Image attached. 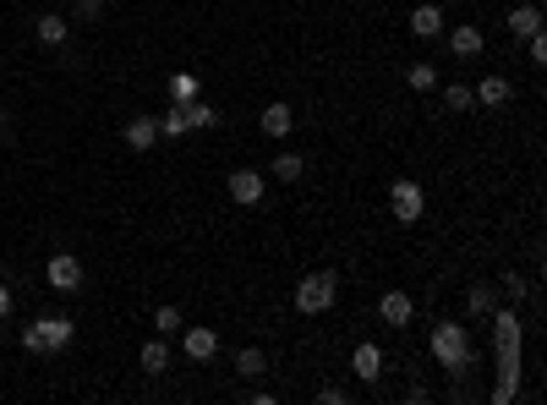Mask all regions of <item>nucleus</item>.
<instances>
[{"mask_svg": "<svg viewBox=\"0 0 547 405\" xmlns=\"http://www.w3.org/2000/svg\"><path fill=\"white\" fill-rule=\"evenodd\" d=\"M33 33H38V44H49V49H60V44H66V33H71V22H66L60 11H38V22H33Z\"/></svg>", "mask_w": 547, "mask_h": 405, "instance_id": "nucleus-14", "label": "nucleus"}, {"mask_svg": "<svg viewBox=\"0 0 547 405\" xmlns=\"http://www.w3.org/2000/svg\"><path fill=\"white\" fill-rule=\"evenodd\" d=\"M427 351H433V362H438L444 373H466V368H471V329H466V324H433Z\"/></svg>", "mask_w": 547, "mask_h": 405, "instance_id": "nucleus-2", "label": "nucleus"}, {"mask_svg": "<svg viewBox=\"0 0 547 405\" xmlns=\"http://www.w3.org/2000/svg\"><path fill=\"white\" fill-rule=\"evenodd\" d=\"M236 373H241V378H263V373H268V357H263L258 346H247V351H236Z\"/></svg>", "mask_w": 547, "mask_h": 405, "instance_id": "nucleus-21", "label": "nucleus"}, {"mask_svg": "<svg viewBox=\"0 0 547 405\" xmlns=\"http://www.w3.org/2000/svg\"><path fill=\"white\" fill-rule=\"evenodd\" d=\"M488 49V33L477 27V22H460V27H449V55H460V60H477Z\"/></svg>", "mask_w": 547, "mask_h": 405, "instance_id": "nucleus-7", "label": "nucleus"}, {"mask_svg": "<svg viewBox=\"0 0 547 405\" xmlns=\"http://www.w3.org/2000/svg\"><path fill=\"white\" fill-rule=\"evenodd\" d=\"M104 16V0H77V22H99Z\"/></svg>", "mask_w": 547, "mask_h": 405, "instance_id": "nucleus-29", "label": "nucleus"}, {"mask_svg": "<svg viewBox=\"0 0 547 405\" xmlns=\"http://www.w3.org/2000/svg\"><path fill=\"white\" fill-rule=\"evenodd\" d=\"M334 296H340V274H334V269H312L307 280H296V313H301V318L329 313Z\"/></svg>", "mask_w": 547, "mask_h": 405, "instance_id": "nucleus-4", "label": "nucleus"}, {"mask_svg": "<svg viewBox=\"0 0 547 405\" xmlns=\"http://www.w3.org/2000/svg\"><path fill=\"white\" fill-rule=\"evenodd\" d=\"M0 137H11V115L5 110H0Z\"/></svg>", "mask_w": 547, "mask_h": 405, "instance_id": "nucleus-32", "label": "nucleus"}, {"mask_svg": "<svg viewBox=\"0 0 547 405\" xmlns=\"http://www.w3.org/2000/svg\"><path fill=\"white\" fill-rule=\"evenodd\" d=\"M444 104H449L455 115H466V110H477V93H471V82H449V88H444Z\"/></svg>", "mask_w": 547, "mask_h": 405, "instance_id": "nucleus-23", "label": "nucleus"}, {"mask_svg": "<svg viewBox=\"0 0 547 405\" xmlns=\"http://www.w3.org/2000/svg\"><path fill=\"white\" fill-rule=\"evenodd\" d=\"M0 318H11V285L0 280Z\"/></svg>", "mask_w": 547, "mask_h": 405, "instance_id": "nucleus-31", "label": "nucleus"}, {"mask_svg": "<svg viewBox=\"0 0 547 405\" xmlns=\"http://www.w3.org/2000/svg\"><path fill=\"white\" fill-rule=\"evenodd\" d=\"M351 373H356L362 384H378V378H384V351H378L373 340H362V346L351 351Z\"/></svg>", "mask_w": 547, "mask_h": 405, "instance_id": "nucleus-12", "label": "nucleus"}, {"mask_svg": "<svg viewBox=\"0 0 547 405\" xmlns=\"http://www.w3.org/2000/svg\"><path fill=\"white\" fill-rule=\"evenodd\" d=\"M389 208H394L400 225H416V219L427 214V192H422V181H394V187H389Z\"/></svg>", "mask_w": 547, "mask_h": 405, "instance_id": "nucleus-5", "label": "nucleus"}, {"mask_svg": "<svg viewBox=\"0 0 547 405\" xmlns=\"http://www.w3.org/2000/svg\"><path fill=\"white\" fill-rule=\"evenodd\" d=\"M181 110H186V126H192V132H208V126H219V110H214L203 93H197L192 104H181Z\"/></svg>", "mask_w": 547, "mask_h": 405, "instance_id": "nucleus-18", "label": "nucleus"}, {"mask_svg": "<svg viewBox=\"0 0 547 405\" xmlns=\"http://www.w3.org/2000/svg\"><path fill=\"white\" fill-rule=\"evenodd\" d=\"M499 307V296H493V285H471V296H466V313L471 318H488Z\"/></svg>", "mask_w": 547, "mask_h": 405, "instance_id": "nucleus-25", "label": "nucleus"}, {"mask_svg": "<svg viewBox=\"0 0 547 405\" xmlns=\"http://www.w3.org/2000/svg\"><path fill=\"white\" fill-rule=\"evenodd\" d=\"M192 126H186V110L181 104H164V115H159V137H186Z\"/></svg>", "mask_w": 547, "mask_h": 405, "instance_id": "nucleus-24", "label": "nucleus"}, {"mask_svg": "<svg viewBox=\"0 0 547 405\" xmlns=\"http://www.w3.org/2000/svg\"><path fill=\"white\" fill-rule=\"evenodd\" d=\"M258 126H263V137H290V132H296V110H290V104H263V121H258Z\"/></svg>", "mask_w": 547, "mask_h": 405, "instance_id": "nucleus-15", "label": "nucleus"}, {"mask_svg": "<svg viewBox=\"0 0 547 405\" xmlns=\"http://www.w3.org/2000/svg\"><path fill=\"white\" fill-rule=\"evenodd\" d=\"M504 27H510L515 38H531V33L542 27V5H537V0H521V5H510V16H504Z\"/></svg>", "mask_w": 547, "mask_h": 405, "instance_id": "nucleus-13", "label": "nucleus"}, {"mask_svg": "<svg viewBox=\"0 0 547 405\" xmlns=\"http://www.w3.org/2000/svg\"><path fill=\"white\" fill-rule=\"evenodd\" d=\"M121 137H126V148H131V154H148V148H159V115H131Z\"/></svg>", "mask_w": 547, "mask_h": 405, "instance_id": "nucleus-8", "label": "nucleus"}, {"mask_svg": "<svg viewBox=\"0 0 547 405\" xmlns=\"http://www.w3.org/2000/svg\"><path fill=\"white\" fill-rule=\"evenodd\" d=\"M225 192H230V203H241V208H258L263 197H268V181L258 176V170H230V181H225Z\"/></svg>", "mask_w": 547, "mask_h": 405, "instance_id": "nucleus-6", "label": "nucleus"}, {"mask_svg": "<svg viewBox=\"0 0 547 405\" xmlns=\"http://www.w3.org/2000/svg\"><path fill=\"white\" fill-rule=\"evenodd\" d=\"M137 362H142V373H153V378H159V373L170 368V346H164V335H159V340H148Z\"/></svg>", "mask_w": 547, "mask_h": 405, "instance_id": "nucleus-19", "label": "nucleus"}, {"mask_svg": "<svg viewBox=\"0 0 547 405\" xmlns=\"http://www.w3.org/2000/svg\"><path fill=\"white\" fill-rule=\"evenodd\" d=\"M526 55H531V66H547V38H542V27L526 38Z\"/></svg>", "mask_w": 547, "mask_h": 405, "instance_id": "nucleus-28", "label": "nucleus"}, {"mask_svg": "<svg viewBox=\"0 0 547 405\" xmlns=\"http://www.w3.org/2000/svg\"><path fill=\"white\" fill-rule=\"evenodd\" d=\"M153 324H159V335H175V329H181V307H159Z\"/></svg>", "mask_w": 547, "mask_h": 405, "instance_id": "nucleus-27", "label": "nucleus"}, {"mask_svg": "<svg viewBox=\"0 0 547 405\" xmlns=\"http://www.w3.org/2000/svg\"><path fill=\"white\" fill-rule=\"evenodd\" d=\"M471 93H477V104H488V110H493V104H510V77H482Z\"/></svg>", "mask_w": 547, "mask_h": 405, "instance_id": "nucleus-17", "label": "nucleus"}, {"mask_svg": "<svg viewBox=\"0 0 547 405\" xmlns=\"http://www.w3.org/2000/svg\"><path fill=\"white\" fill-rule=\"evenodd\" d=\"M197 93H203V88H197L192 71H175V77H170V104H192Z\"/></svg>", "mask_w": 547, "mask_h": 405, "instance_id": "nucleus-22", "label": "nucleus"}, {"mask_svg": "<svg viewBox=\"0 0 547 405\" xmlns=\"http://www.w3.org/2000/svg\"><path fill=\"white\" fill-rule=\"evenodd\" d=\"M405 82H411L416 93H433V88H438V66H433V60H416V66H405Z\"/></svg>", "mask_w": 547, "mask_h": 405, "instance_id": "nucleus-20", "label": "nucleus"}, {"mask_svg": "<svg viewBox=\"0 0 547 405\" xmlns=\"http://www.w3.org/2000/svg\"><path fill=\"white\" fill-rule=\"evenodd\" d=\"M504 291H510V296H515V302H526V291H531V285H526V280H521V274H504Z\"/></svg>", "mask_w": 547, "mask_h": 405, "instance_id": "nucleus-30", "label": "nucleus"}, {"mask_svg": "<svg viewBox=\"0 0 547 405\" xmlns=\"http://www.w3.org/2000/svg\"><path fill=\"white\" fill-rule=\"evenodd\" d=\"M301 170H307L301 154H279V159H274V181H301Z\"/></svg>", "mask_w": 547, "mask_h": 405, "instance_id": "nucleus-26", "label": "nucleus"}, {"mask_svg": "<svg viewBox=\"0 0 547 405\" xmlns=\"http://www.w3.org/2000/svg\"><path fill=\"white\" fill-rule=\"evenodd\" d=\"M493 357H499V384H493V400L510 405L521 395V346H526V324L515 307H493Z\"/></svg>", "mask_w": 547, "mask_h": 405, "instance_id": "nucleus-1", "label": "nucleus"}, {"mask_svg": "<svg viewBox=\"0 0 547 405\" xmlns=\"http://www.w3.org/2000/svg\"><path fill=\"white\" fill-rule=\"evenodd\" d=\"M71 335H77V324H71L66 313H44L38 324H27V329H22V346H27L33 357H55V351H66V346H71Z\"/></svg>", "mask_w": 547, "mask_h": 405, "instance_id": "nucleus-3", "label": "nucleus"}, {"mask_svg": "<svg viewBox=\"0 0 547 405\" xmlns=\"http://www.w3.org/2000/svg\"><path fill=\"white\" fill-rule=\"evenodd\" d=\"M378 318H384L389 329H405V324L416 318V302H411L405 291H384V302H378Z\"/></svg>", "mask_w": 547, "mask_h": 405, "instance_id": "nucleus-11", "label": "nucleus"}, {"mask_svg": "<svg viewBox=\"0 0 547 405\" xmlns=\"http://www.w3.org/2000/svg\"><path fill=\"white\" fill-rule=\"evenodd\" d=\"M411 33H416V38H438V33H444V11H438L433 0L416 5V11H411Z\"/></svg>", "mask_w": 547, "mask_h": 405, "instance_id": "nucleus-16", "label": "nucleus"}, {"mask_svg": "<svg viewBox=\"0 0 547 405\" xmlns=\"http://www.w3.org/2000/svg\"><path fill=\"white\" fill-rule=\"evenodd\" d=\"M181 351H186L192 362H214V357H219V335H214L208 324H192V329L181 335Z\"/></svg>", "mask_w": 547, "mask_h": 405, "instance_id": "nucleus-10", "label": "nucleus"}, {"mask_svg": "<svg viewBox=\"0 0 547 405\" xmlns=\"http://www.w3.org/2000/svg\"><path fill=\"white\" fill-rule=\"evenodd\" d=\"M44 280H49L55 291H82V263H77L71 252H55L49 269H44Z\"/></svg>", "mask_w": 547, "mask_h": 405, "instance_id": "nucleus-9", "label": "nucleus"}]
</instances>
